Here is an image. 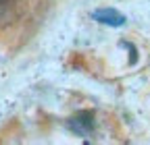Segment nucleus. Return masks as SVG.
<instances>
[{"instance_id":"1","label":"nucleus","mask_w":150,"mask_h":145,"mask_svg":"<svg viewBox=\"0 0 150 145\" xmlns=\"http://www.w3.org/2000/svg\"><path fill=\"white\" fill-rule=\"evenodd\" d=\"M21 6H23V0H0V31L8 27V23L19 17Z\"/></svg>"},{"instance_id":"2","label":"nucleus","mask_w":150,"mask_h":145,"mask_svg":"<svg viewBox=\"0 0 150 145\" xmlns=\"http://www.w3.org/2000/svg\"><path fill=\"white\" fill-rule=\"evenodd\" d=\"M69 129L75 135H90L94 131V114L92 112H79L75 118L69 120Z\"/></svg>"},{"instance_id":"3","label":"nucleus","mask_w":150,"mask_h":145,"mask_svg":"<svg viewBox=\"0 0 150 145\" xmlns=\"http://www.w3.org/2000/svg\"><path fill=\"white\" fill-rule=\"evenodd\" d=\"M94 19L104 23V25H112V27H119V25L125 23V17L121 13H117V10H112V8H100V10H96V13H94Z\"/></svg>"}]
</instances>
